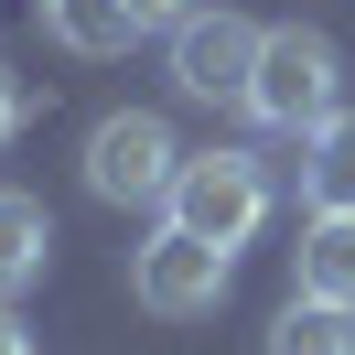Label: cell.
I'll return each instance as SVG.
<instances>
[{
	"label": "cell",
	"instance_id": "obj_13",
	"mask_svg": "<svg viewBox=\"0 0 355 355\" xmlns=\"http://www.w3.org/2000/svg\"><path fill=\"white\" fill-rule=\"evenodd\" d=\"M0 355H33V334H22V312L0 302Z\"/></svg>",
	"mask_w": 355,
	"mask_h": 355
},
{
	"label": "cell",
	"instance_id": "obj_11",
	"mask_svg": "<svg viewBox=\"0 0 355 355\" xmlns=\"http://www.w3.org/2000/svg\"><path fill=\"white\" fill-rule=\"evenodd\" d=\"M183 11H194V0H130V22H140V33H173Z\"/></svg>",
	"mask_w": 355,
	"mask_h": 355
},
{
	"label": "cell",
	"instance_id": "obj_8",
	"mask_svg": "<svg viewBox=\"0 0 355 355\" xmlns=\"http://www.w3.org/2000/svg\"><path fill=\"white\" fill-rule=\"evenodd\" d=\"M44 259H54V216L0 183V302H22V291L44 280Z\"/></svg>",
	"mask_w": 355,
	"mask_h": 355
},
{
	"label": "cell",
	"instance_id": "obj_10",
	"mask_svg": "<svg viewBox=\"0 0 355 355\" xmlns=\"http://www.w3.org/2000/svg\"><path fill=\"white\" fill-rule=\"evenodd\" d=\"M269 355H355V312H345V302H302V291H291L280 323H269Z\"/></svg>",
	"mask_w": 355,
	"mask_h": 355
},
{
	"label": "cell",
	"instance_id": "obj_4",
	"mask_svg": "<svg viewBox=\"0 0 355 355\" xmlns=\"http://www.w3.org/2000/svg\"><path fill=\"white\" fill-rule=\"evenodd\" d=\"M173 173H183V140L162 130L151 108H108L87 130V194L97 205H162Z\"/></svg>",
	"mask_w": 355,
	"mask_h": 355
},
{
	"label": "cell",
	"instance_id": "obj_3",
	"mask_svg": "<svg viewBox=\"0 0 355 355\" xmlns=\"http://www.w3.org/2000/svg\"><path fill=\"white\" fill-rule=\"evenodd\" d=\"M226 269H237V259H226L216 237H194V226L162 216L151 237L130 248V302L151 312V323H205V312L226 302Z\"/></svg>",
	"mask_w": 355,
	"mask_h": 355
},
{
	"label": "cell",
	"instance_id": "obj_7",
	"mask_svg": "<svg viewBox=\"0 0 355 355\" xmlns=\"http://www.w3.org/2000/svg\"><path fill=\"white\" fill-rule=\"evenodd\" d=\"M302 205L312 216H355V108H334L302 140Z\"/></svg>",
	"mask_w": 355,
	"mask_h": 355
},
{
	"label": "cell",
	"instance_id": "obj_12",
	"mask_svg": "<svg viewBox=\"0 0 355 355\" xmlns=\"http://www.w3.org/2000/svg\"><path fill=\"white\" fill-rule=\"evenodd\" d=\"M11 130H22V76L0 65V140H11Z\"/></svg>",
	"mask_w": 355,
	"mask_h": 355
},
{
	"label": "cell",
	"instance_id": "obj_1",
	"mask_svg": "<svg viewBox=\"0 0 355 355\" xmlns=\"http://www.w3.org/2000/svg\"><path fill=\"white\" fill-rule=\"evenodd\" d=\"M334 108H345V54L312 22H269L259 33V76H248V119L280 130V140H312Z\"/></svg>",
	"mask_w": 355,
	"mask_h": 355
},
{
	"label": "cell",
	"instance_id": "obj_6",
	"mask_svg": "<svg viewBox=\"0 0 355 355\" xmlns=\"http://www.w3.org/2000/svg\"><path fill=\"white\" fill-rule=\"evenodd\" d=\"M291 291H302V302H345V312H355V216H302Z\"/></svg>",
	"mask_w": 355,
	"mask_h": 355
},
{
	"label": "cell",
	"instance_id": "obj_2",
	"mask_svg": "<svg viewBox=\"0 0 355 355\" xmlns=\"http://www.w3.org/2000/svg\"><path fill=\"white\" fill-rule=\"evenodd\" d=\"M162 216L194 226V237H216L226 259H237V248L269 226V162H259V151H183L173 194H162Z\"/></svg>",
	"mask_w": 355,
	"mask_h": 355
},
{
	"label": "cell",
	"instance_id": "obj_5",
	"mask_svg": "<svg viewBox=\"0 0 355 355\" xmlns=\"http://www.w3.org/2000/svg\"><path fill=\"white\" fill-rule=\"evenodd\" d=\"M248 76H259V22L194 0L173 22V87L194 97V108H248Z\"/></svg>",
	"mask_w": 355,
	"mask_h": 355
},
{
	"label": "cell",
	"instance_id": "obj_9",
	"mask_svg": "<svg viewBox=\"0 0 355 355\" xmlns=\"http://www.w3.org/2000/svg\"><path fill=\"white\" fill-rule=\"evenodd\" d=\"M33 22L54 33V44L65 54H97V65H108V54H130V0H33Z\"/></svg>",
	"mask_w": 355,
	"mask_h": 355
}]
</instances>
